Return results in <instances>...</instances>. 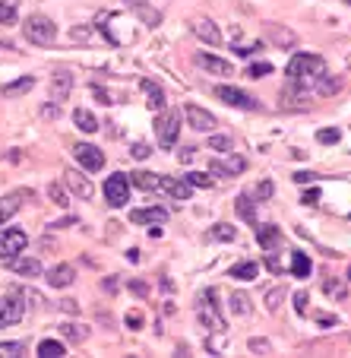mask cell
Listing matches in <instances>:
<instances>
[{"label": "cell", "mask_w": 351, "mask_h": 358, "mask_svg": "<svg viewBox=\"0 0 351 358\" xmlns=\"http://www.w3.org/2000/svg\"><path fill=\"white\" fill-rule=\"evenodd\" d=\"M127 327H130V330H140V327H142V314L140 311H130L127 314Z\"/></svg>", "instance_id": "bcb514c9"}, {"label": "cell", "mask_w": 351, "mask_h": 358, "mask_svg": "<svg viewBox=\"0 0 351 358\" xmlns=\"http://www.w3.org/2000/svg\"><path fill=\"white\" fill-rule=\"evenodd\" d=\"M250 352H263V355H269L272 352L269 339H250Z\"/></svg>", "instance_id": "7bdbcfd3"}, {"label": "cell", "mask_w": 351, "mask_h": 358, "mask_svg": "<svg viewBox=\"0 0 351 358\" xmlns=\"http://www.w3.org/2000/svg\"><path fill=\"white\" fill-rule=\"evenodd\" d=\"M209 238H212V241H234L237 229H234V225H228V222H218V225H212V229H209Z\"/></svg>", "instance_id": "f1b7e54d"}, {"label": "cell", "mask_w": 351, "mask_h": 358, "mask_svg": "<svg viewBox=\"0 0 351 358\" xmlns=\"http://www.w3.org/2000/svg\"><path fill=\"white\" fill-rule=\"evenodd\" d=\"M187 184H190V187H212V178L203 175V171H190V175H187Z\"/></svg>", "instance_id": "74e56055"}, {"label": "cell", "mask_w": 351, "mask_h": 358, "mask_svg": "<svg viewBox=\"0 0 351 358\" xmlns=\"http://www.w3.org/2000/svg\"><path fill=\"white\" fill-rule=\"evenodd\" d=\"M294 311L301 314V317L307 314V292H297V295H294Z\"/></svg>", "instance_id": "ee69618b"}, {"label": "cell", "mask_w": 351, "mask_h": 358, "mask_svg": "<svg viewBox=\"0 0 351 358\" xmlns=\"http://www.w3.org/2000/svg\"><path fill=\"white\" fill-rule=\"evenodd\" d=\"M196 64H200L203 70H209V73H216V76H231L234 73V67H231L228 61H222V57H216V55H206V51L196 55Z\"/></svg>", "instance_id": "ac0fdd59"}, {"label": "cell", "mask_w": 351, "mask_h": 358, "mask_svg": "<svg viewBox=\"0 0 351 358\" xmlns=\"http://www.w3.org/2000/svg\"><path fill=\"white\" fill-rule=\"evenodd\" d=\"M26 352L22 343H0V358H20Z\"/></svg>", "instance_id": "d590c367"}, {"label": "cell", "mask_w": 351, "mask_h": 358, "mask_svg": "<svg viewBox=\"0 0 351 358\" xmlns=\"http://www.w3.org/2000/svg\"><path fill=\"white\" fill-rule=\"evenodd\" d=\"M237 213H241L244 219H247V222H253V203H250V196H237Z\"/></svg>", "instance_id": "f35d334b"}, {"label": "cell", "mask_w": 351, "mask_h": 358, "mask_svg": "<svg viewBox=\"0 0 351 358\" xmlns=\"http://www.w3.org/2000/svg\"><path fill=\"white\" fill-rule=\"evenodd\" d=\"M177 134H181V115L177 111H158L156 117V136H158V146L171 149L177 143Z\"/></svg>", "instance_id": "5b68a950"}, {"label": "cell", "mask_w": 351, "mask_h": 358, "mask_svg": "<svg viewBox=\"0 0 351 358\" xmlns=\"http://www.w3.org/2000/svg\"><path fill=\"white\" fill-rule=\"evenodd\" d=\"M61 311L64 314H80V304H76L73 298H67V301H61Z\"/></svg>", "instance_id": "f907efd6"}, {"label": "cell", "mask_w": 351, "mask_h": 358, "mask_svg": "<svg viewBox=\"0 0 351 358\" xmlns=\"http://www.w3.org/2000/svg\"><path fill=\"white\" fill-rule=\"evenodd\" d=\"M70 89H73V76H70L67 70L54 73V80H51V95H54V101H64V99H67Z\"/></svg>", "instance_id": "44dd1931"}, {"label": "cell", "mask_w": 351, "mask_h": 358, "mask_svg": "<svg viewBox=\"0 0 351 358\" xmlns=\"http://www.w3.org/2000/svg\"><path fill=\"white\" fill-rule=\"evenodd\" d=\"M317 200H320V190L313 187V190H307V194H304V200H301V203H307V206H317Z\"/></svg>", "instance_id": "816d5d0a"}, {"label": "cell", "mask_w": 351, "mask_h": 358, "mask_svg": "<svg viewBox=\"0 0 351 358\" xmlns=\"http://www.w3.org/2000/svg\"><path fill=\"white\" fill-rule=\"evenodd\" d=\"M323 292H326L329 298H336V301H342V298L348 295V285H345L342 279H326V282H323Z\"/></svg>", "instance_id": "4dcf8cb0"}, {"label": "cell", "mask_w": 351, "mask_h": 358, "mask_svg": "<svg viewBox=\"0 0 351 358\" xmlns=\"http://www.w3.org/2000/svg\"><path fill=\"white\" fill-rule=\"evenodd\" d=\"M158 190L174 196V200H190V194H193L187 178H168V175H158Z\"/></svg>", "instance_id": "4fadbf2b"}, {"label": "cell", "mask_w": 351, "mask_h": 358, "mask_svg": "<svg viewBox=\"0 0 351 358\" xmlns=\"http://www.w3.org/2000/svg\"><path fill=\"white\" fill-rule=\"evenodd\" d=\"M244 169H247V162L237 156L234 149H231V152H225V156H216V159L209 162V171H216V175H228V178L241 175Z\"/></svg>", "instance_id": "8fae6325"}, {"label": "cell", "mask_w": 351, "mask_h": 358, "mask_svg": "<svg viewBox=\"0 0 351 358\" xmlns=\"http://www.w3.org/2000/svg\"><path fill=\"white\" fill-rule=\"evenodd\" d=\"M133 184L142 190H158V175H152V171H136Z\"/></svg>", "instance_id": "d6a6232c"}, {"label": "cell", "mask_w": 351, "mask_h": 358, "mask_svg": "<svg viewBox=\"0 0 351 358\" xmlns=\"http://www.w3.org/2000/svg\"><path fill=\"white\" fill-rule=\"evenodd\" d=\"M73 121H76V127H80L82 134H95V130H98V117H95L89 108H76Z\"/></svg>", "instance_id": "cb8c5ba5"}, {"label": "cell", "mask_w": 351, "mask_h": 358, "mask_svg": "<svg viewBox=\"0 0 351 358\" xmlns=\"http://www.w3.org/2000/svg\"><path fill=\"white\" fill-rule=\"evenodd\" d=\"M22 35H26L32 45H54L57 22L47 20V16H29L26 26H22Z\"/></svg>", "instance_id": "277c9868"}, {"label": "cell", "mask_w": 351, "mask_h": 358, "mask_svg": "<svg viewBox=\"0 0 351 358\" xmlns=\"http://www.w3.org/2000/svg\"><path fill=\"white\" fill-rule=\"evenodd\" d=\"M7 264L13 266V273H20V276H32V279H35V276L41 273V264H38L35 257H20V254H16V257L7 260Z\"/></svg>", "instance_id": "7402d4cb"}, {"label": "cell", "mask_w": 351, "mask_h": 358, "mask_svg": "<svg viewBox=\"0 0 351 358\" xmlns=\"http://www.w3.org/2000/svg\"><path fill=\"white\" fill-rule=\"evenodd\" d=\"M272 190H276V187H272V181H263V184L257 187V196H260V200H269Z\"/></svg>", "instance_id": "7dc6e473"}, {"label": "cell", "mask_w": 351, "mask_h": 358, "mask_svg": "<svg viewBox=\"0 0 351 358\" xmlns=\"http://www.w3.org/2000/svg\"><path fill=\"white\" fill-rule=\"evenodd\" d=\"M257 241H260V248L272 250V248H276V241H278V229H276V225H260V229H257Z\"/></svg>", "instance_id": "83f0119b"}, {"label": "cell", "mask_w": 351, "mask_h": 358, "mask_svg": "<svg viewBox=\"0 0 351 358\" xmlns=\"http://www.w3.org/2000/svg\"><path fill=\"white\" fill-rule=\"evenodd\" d=\"M127 3H133V7H142V3H149V0H127Z\"/></svg>", "instance_id": "9f6ffc18"}, {"label": "cell", "mask_w": 351, "mask_h": 358, "mask_svg": "<svg viewBox=\"0 0 351 358\" xmlns=\"http://www.w3.org/2000/svg\"><path fill=\"white\" fill-rule=\"evenodd\" d=\"M348 282H351V266H348Z\"/></svg>", "instance_id": "6f0895ef"}, {"label": "cell", "mask_w": 351, "mask_h": 358, "mask_svg": "<svg viewBox=\"0 0 351 358\" xmlns=\"http://www.w3.org/2000/svg\"><path fill=\"white\" fill-rule=\"evenodd\" d=\"M288 76V95L307 99V95H332L342 89L336 76H329L326 61L320 55H294L285 70Z\"/></svg>", "instance_id": "6da1fadb"}, {"label": "cell", "mask_w": 351, "mask_h": 358, "mask_svg": "<svg viewBox=\"0 0 351 358\" xmlns=\"http://www.w3.org/2000/svg\"><path fill=\"white\" fill-rule=\"evenodd\" d=\"M105 200H108V206L111 210H121V206H127V200H130V181H127V175H111L108 181H105Z\"/></svg>", "instance_id": "52a82bcc"}, {"label": "cell", "mask_w": 351, "mask_h": 358, "mask_svg": "<svg viewBox=\"0 0 351 358\" xmlns=\"http://www.w3.org/2000/svg\"><path fill=\"white\" fill-rule=\"evenodd\" d=\"M64 181H67V187L73 190L76 196H82V200H92L95 196V187H92V181H89L82 171H76V169H67L64 171Z\"/></svg>", "instance_id": "5bb4252c"}, {"label": "cell", "mask_w": 351, "mask_h": 358, "mask_svg": "<svg viewBox=\"0 0 351 358\" xmlns=\"http://www.w3.org/2000/svg\"><path fill=\"white\" fill-rule=\"evenodd\" d=\"M54 115H61V108H54V105H47V108H45V117H54Z\"/></svg>", "instance_id": "11a10c76"}, {"label": "cell", "mask_w": 351, "mask_h": 358, "mask_svg": "<svg viewBox=\"0 0 351 358\" xmlns=\"http://www.w3.org/2000/svg\"><path fill=\"white\" fill-rule=\"evenodd\" d=\"M73 152H76V162H80L86 171H102V169H105V152H102L98 146L80 143V146H76Z\"/></svg>", "instance_id": "7c38bea8"}, {"label": "cell", "mask_w": 351, "mask_h": 358, "mask_svg": "<svg viewBox=\"0 0 351 358\" xmlns=\"http://www.w3.org/2000/svg\"><path fill=\"white\" fill-rule=\"evenodd\" d=\"M257 273H260V266L253 264V260H247V264H237V266H231V279H257Z\"/></svg>", "instance_id": "f546056e"}, {"label": "cell", "mask_w": 351, "mask_h": 358, "mask_svg": "<svg viewBox=\"0 0 351 358\" xmlns=\"http://www.w3.org/2000/svg\"><path fill=\"white\" fill-rule=\"evenodd\" d=\"M345 3H348V7H351V0H345Z\"/></svg>", "instance_id": "680465c9"}, {"label": "cell", "mask_w": 351, "mask_h": 358, "mask_svg": "<svg viewBox=\"0 0 351 358\" xmlns=\"http://www.w3.org/2000/svg\"><path fill=\"white\" fill-rule=\"evenodd\" d=\"M47 194H51V200H54L57 206H67V190H64L61 184H51V187H47Z\"/></svg>", "instance_id": "ab89813d"}, {"label": "cell", "mask_w": 351, "mask_h": 358, "mask_svg": "<svg viewBox=\"0 0 351 358\" xmlns=\"http://www.w3.org/2000/svg\"><path fill=\"white\" fill-rule=\"evenodd\" d=\"M22 314H26V304H22V292L20 289L0 295V330H3V327L20 324Z\"/></svg>", "instance_id": "8992f818"}, {"label": "cell", "mask_w": 351, "mask_h": 358, "mask_svg": "<svg viewBox=\"0 0 351 358\" xmlns=\"http://www.w3.org/2000/svg\"><path fill=\"white\" fill-rule=\"evenodd\" d=\"M130 289H133L136 295H149V285L146 282H130Z\"/></svg>", "instance_id": "f5cc1de1"}, {"label": "cell", "mask_w": 351, "mask_h": 358, "mask_svg": "<svg viewBox=\"0 0 351 358\" xmlns=\"http://www.w3.org/2000/svg\"><path fill=\"white\" fill-rule=\"evenodd\" d=\"M57 330H61V336L70 339V343H86V336H89V327H80V324H61Z\"/></svg>", "instance_id": "484cf974"}, {"label": "cell", "mask_w": 351, "mask_h": 358, "mask_svg": "<svg viewBox=\"0 0 351 358\" xmlns=\"http://www.w3.org/2000/svg\"><path fill=\"white\" fill-rule=\"evenodd\" d=\"M184 115H187V124H190V127L200 130V134H206V130L216 127V117H212L206 108H200V105H187V108H184Z\"/></svg>", "instance_id": "9a60e30c"}, {"label": "cell", "mask_w": 351, "mask_h": 358, "mask_svg": "<svg viewBox=\"0 0 351 358\" xmlns=\"http://www.w3.org/2000/svg\"><path fill=\"white\" fill-rule=\"evenodd\" d=\"M67 355V345L61 339H41L38 343V358H61Z\"/></svg>", "instance_id": "d4e9b609"}, {"label": "cell", "mask_w": 351, "mask_h": 358, "mask_svg": "<svg viewBox=\"0 0 351 358\" xmlns=\"http://www.w3.org/2000/svg\"><path fill=\"white\" fill-rule=\"evenodd\" d=\"M216 95L225 101V105H231V108H244V111H260V101L253 99V95L241 92V89L234 86H218Z\"/></svg>", "instance_id": "30bf717a"}, {"label": "cell", "mask_w": 351, "mask_h": 358, "mask_svg": "<svg viewBox=\"0 0 351 358\" xmlns=\"http://www.w3.org/2000/svg\"><path fill=\"white\" fill-rule=\"evenodd\" d=\"M140 86H142V92H146V105H149V108H152V111H162V108H165V92H162V86H156L152 80H142Z\"/></svg>", "instance_id": "ffe728a7"}, {"label": "cell", "mask_w": 351, "mask_h": 358, "mask_svg": "<svg viewBox=\"0 0 351 358\" xmlns=\"http://www.w3.org/2000/svg\"><path fill=\"white\" fill-rule=\"evenodd\" d=\"M190 29H193V35L200 41H206V45H222V32H218V26L212 20H193L190 22Z\"/></svg>", "instance_id": "2e32d148"}, {"label": "cell", "mask_w": 351, "mask_h": 358, "mask_svg": "<svg viewBox=\"0 0 351 358\" xmlns=\"http://www.w3.org/2000/svg\"><path fill=\"white\" fill-rule=\"evenodd\" d=\"M269 35H272V41H276V45H282V48H291L297 41L294 32H282L278 26H269Z\"/></svg>", "instance_id": "e575fe53"}, {"label": "cell", "mask_w": 351, "mask_h": 358, "mask_svg": "<svg viewBox=\"0 0 351 358\" xmlns=\"http://www.w3.org/2000/svg\"><path fill=\"white\" fill-rule=\"evenodd\" d=\"M29 244V235L20 229H3L0 231V260H13L16 254H22Z\"/></svg>", "instance_id": "9c48e42d"}, {"label": "cell", "mask_w": 351, "mask_h": 358, "mask_svg": "<svg viewBox=\"0 0 351 358\" xmlns=\"http://www.w3.org/2000/svg\"><path fill=\"white\" fill-rule=\"evenodd\" d=\"M76 279V270L70 264H57L54 270H47V285L51 289H67V285H73Z\"/></svg>", "instance_id": "d6986e66"}, {"label": "cell", "mask_w": 351, "mask_h": 358, "mask_svg": "<svg viewBox=\"0 0 351 358\" xmlns=\"http://www.w3.org/2000/svg\"><path fill=\"white\" fill-rule=\"evenodd\" d=\"M278 301H282V292H269V295H266V304H269V311H278Z\"/></svg>", "instance_id": "681fc988"}, {"label": "cell", "mask_w": 351, "mask_h": 358, "mask_svg": "<svg viewBox=\"0 0 351 358\" xmlns=\"http://www.w3.org/2000/svg\"><path fill=\"white\" fill-rule=\"evenodd\" d=\"M168 219L165 206H149V210H133L130 213V222L133 225H162Z\"/></svg>", "instance_id": "e0dca14e"}, {"label": "cell", "mask_w": 351, "mask_h": 358, "mask_svg": "<svg viewBox=\"0 0 351 358\" xmlns=\"http://www.w3.org/2000/svg\"><path fill=\"white\" fill-rule=\"evenodd\" d=\"M231 311L241 314V317H247V314L253 311V304H250V298L244 295V292H234V295H231Z\"/></svg>", "instance_id": "1f68e13d"}, {"label": "cell", "mask_w": 351, "mask_h": 358, "mask_svg": "<svg viewBox=\"0 0 351 358\" xmlns=\"http://www.w3.org/2000/svg\"><path fill=\"white\" fill-rule=\"evenodd\" d=\"M127 260H130V264H140V250H127Z\"/></svg>", "instance_id": "db71d44e"}, {"label": "cell", "mask_w": 351, "mask_h": 358, "mask_svg": "<svg viewBox=\"0 0 351 358\" xmlns=\"http://www.w3.org/2000/svg\"><path fill=\"white\" fill-rule=\"evenodd\" d=\"M149 156H152L149 143H136V146H133V159H149Z\"/></svg>", "instance_id": "f6af8a7d"}, {"label": "cell", "mask_w": 351, "mask_h": 358, "mask_svg": "<svg viewBox=\"0 0 351 358\" xmlns=\"http://www.w3.org/2000/svg\"><path fill=\"white\" fill-rule=\"evenodd\" d=\"M291 276H297V279L311 276V257L301 254V250H291Z\"/></svg>", "instance_id": "603a6c76"}, {"label": "cell", "mask_w": 351, "mask_h": 358, "mask_svg": "<svg viewBox=\"0 0 351 358\" xmlns=\"http://www.w3.org/2000/svg\"><path fill=\"white\" fill-rule=\"evenodd\" d=\"M317 140L329 146V143H338V140H342V134H338L336 127H329V130H320V134H317Z\"/></svg>", "instance_id": "b9f144b4"}, {"label": "cell", "mask_w": 351, "mask_h": 358, "mask_svg": "<svg viewBox=\"0 0 351 358\" xmlns=\"http://www.w3.org/2000/svg\"><path fill=\"white\" fill-rule=\"evenodd\" d=\"M193 152H196L193 146H184L181 152H177V159H181V165H190V162H193Z\"/></svg>", "instance_id": "c3c4849f"}, {"label": "cell", "mask_w": 351, "mask_h": 358, "mask_svg": "<svg viewBox=\"0 0 351 358\" xmlns=\"http://www.w3.org/2000/svg\"><path fill=\"white\" fill-rule=\"evenodd\" d=\"M266 73H272V64H253V67H250L247 70V76H250V80H260V76H266Z\"/></svg>", "instance_id": "60d3db41"}, {"label": "cell", "mask_w": 351, "mask_h": 358, "mask_svg": "<svg viewBox=\"0 0 351 358\" xmlns=\"http://www.w3.org/2000/svg\"><path fill=\"white\" fill-rule=\"evenodd\" d=\"M29 200H32V190L29 187H16V190H10V194L0 196V225L7 222V219H13Z\"/></svg>", "instance_id": "ba28073f"}, {"label": "cell", "mask_w": 351, "mask_h": 358, "mask_svg": "<svg viewBox=\"0 0 351 358\" xmlns=\"http://www.w3.org/2000/svg\"><path fill=\"white\" fill-rule=\"evenodd\" d=\"M95 26H98V32L117 48H127L136 41V20L127 13H98Z\"/></svg>", "instance_id": "7a4b0ae2"}, {"label": "cell", "mask_w": 351, "mask_h": 358, "mask_svg": "<svg viewBox=\"0 0 351 358\" xmlns=\"http://www.w3.org/2000/svg\"><path fill=\"white\" fill-rule=\"evenodd\" d=\"M196 314H200V320H203V327H209L212 333H225V317L218 314V304H216V289L209 292H200V298H196Z\"/></svg>", "instance_id": "3957f363"}, {"label": "cell", "mask_w": 351, "mask_h": 358, "mask_svg": "<svg viewBox=\"0 0 351 358\" xmlns=\"http://www.w3.org/2000/svg\"><path fill=\"white\" fill-rule=\"evenodd\" d=\"M209 149H216V152H231L234 140H228V136H209Z\"/></svg>", "instance_id": "8d00e7d4"}, {"label": "cell", "mask_w": 351, "mask_h": 358, "mask_svg": "<svg viewBox=\"0 0 351 358\" xmlns=\"http://www.w3.org/2000/svg\"><path fill=\"white\" fill-rule=\"evenodd\" d=\"M35 86V76H22V80H16V83H10V86H3L0 92L3 95H20V92H26V89H32Z\"/></svg>", "instance_id": "836d02e7"}, {"label": "cell", "mask_w": 351, "mask_h": 358, "mask_svg": "<svg viewBox=\"0 0 351 358\" xmlns=\"http://www.w3.org/2000/svg\"><path fill=\"white\" fill-rule=\"evenodd\" d=\"M20 16V0H0V26H10Z\"/></svg>", "instance_id": "4316f807"}]
</instances>
